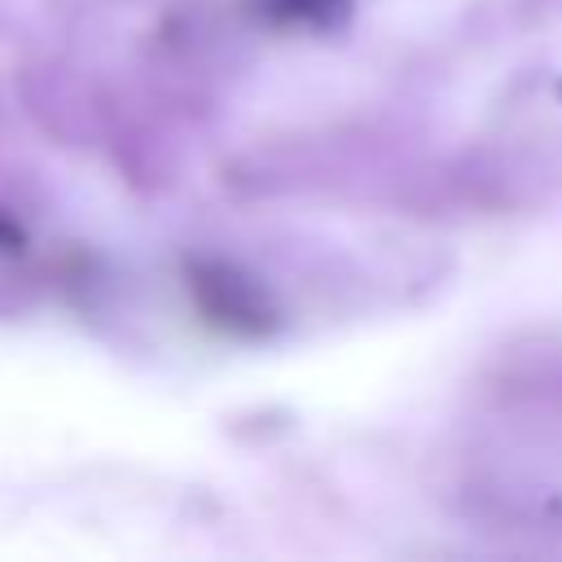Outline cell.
<instances>
[{
    "label": "cell",
    "mask_w": 562,
    "mask_h": 562,
    "mask_svg": "<svg viewBox=\"0 0 562 562\" xmlns=\"http://www.w3.org/2000/svg\"><path fill=\"white\" fill-rule=\"evenodd\" d=\"M189 290L198 299V307L206 312V321L233 329V334H263L272 325V312H268V299L263 290L241 277L237 268L228 263H206L189 277Z\"/></svg>",
    "instance_id": "6da1fadb"
},
{
    "label": "cell",
    "mask_w": 562,
    "mask_h": 562,
    "mask_svg": "<svg viewBox=\"0 0 562 562\" xmlns=\"http://www.w3.org/2000/svg\"><path fill=\"white\" fill-rule=\"evenodd\" d=\"M351 0H268V13L285 26H303V31H329L347 18Z\"/></svg>",
    "instance_id": "7a4b0ae2"
}]
</instances>
